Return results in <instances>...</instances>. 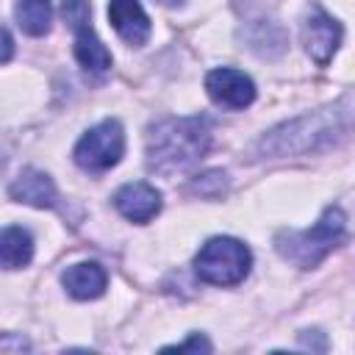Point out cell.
Here are the masks:
<instances>
[{
  "instance_id": "1",
  "label": "cell",
  "mask_w": 355,
  "mask_h": 355,
  "mask_svg": "<svg viewBox=\"0 0 355 355\" xmlns=\"http://www.w3.org/2000/svg\"><path fill=\"white\" fill-rule=\"evenodd\" d=\"M211 144L205 116H172L158 122L147 136V164L161 175H175L197 164Z\"/></svg>"
},
{
  "instance_id": "2",
  "label": "cell",
  "mask_w": 355,
  "mask_h": 355,
  "mask_svg": "<svg viewBox=\"0 0 355 355\" xmlns=\"http://www.w3.org/2000/svg\"><path fill=\"white\" fill-rule=\"evenodd\" d=\"M344 233H347V216L338 205H330L324 208L322 219L313 227L277 233L275 247L286 261L297 263L300 269H313L324 255H330L344 241Z\"/></svg>"
},
{
  "instance_id": "3",
  "label": "cell",
  "mask_w": 355,
  "mask_h": 355,
  "mask_svg": "<svg viewBox=\"0 0 355 355\" xmlns=\"http://www.w3.org/2000/svg\"><path fill=\"white\" fill-rule=\"evenodd\" d=\"M250 266H252L250 250L239 239H230V236L208 239L194 255L197 277L211 286H236L247 277Z\"/></svg>"
},
{
  "instance_id": "4",
  "label": "cell",
  "mask_w": 355,
  "mask_h": 355,
  "mask_svg": "<svg viewBox=\"0 0 355 355\" xmlns=\"http://www.w3.org/2000/svg\"><path fill=\"white\" fill-rule=\"evenodd\" d=\"M336 119H338V111L324 108L313 116H300L294 122H286L269 130L258 141V153L261 155H291V153L313 150L316 144L330 141V133L336 130Z\"/></svg>"
},
{
  "instance_id": "5",
  "label": "cell",
  "mask_w": 355,
  "mask_h": 355,
  "mask_svg": "<svg viewBox=\"0 0 355 355\" xmlns=\"http://www.w3.org/2000/svg\"><path fill=\"white\" fill-rule=\"evenodd\" d=\"M125 153V133L116 119H103L100 125L89 128L80 141L75 144V161L86 172H103L119 164Z\"/></svg>"
},
{
  "instance_id": "6",
  "label": "cell",
  "mask_w": 355,
  "mask_h": 355,
  "mask_svg": "<svg viewBox=\"0 0 355 355\" xmlns=\"http://www.w3.org/2000/svg\"><path fill=\"white\" fill-rule=\"evenodd\" d=\"M61 11L75 31V58L80 67L89 72H105L111 67V53L89 25V0H64Z\"/></svg>"
},
{
  "instance_id": "7",
  "label": "cell",
  "mask_w": 355,
  "mask_h": 355,
  "mask_svg": "<svg viewBox=\"0 0 355 355\" xmlns=\"http://www.w3.org/2000/svg\"><path fill=\"white\" fill-rule=\"evenodd\" d=\"M205 92L216 105L230 108V111L247 108L255 100V83L244 72L230 69V67L211 69L205 78Z\"/></svg>"
},
{
  "instance_id": "8",
  "label": "cell",
  "mask_w": 355,
  "mask_h": 355,
  "mask_svg": "<svg viewBox=\"0 0 355 355\" xmlns=\"http://www.w3.org/2000/svg\"><path fill=\"white\" fill-rule=\"evenodd\" d=\"M302 42H305L308 55L324 67L341 44V25L330 19L324 11H313L302 25Z\"/></svg>"
},
{
  "instance_id": "9",
  "label": "cell",
  "mask_w": 355,
  "mask_h": 355,
  "mask_svg": "<svg viewBox=\"0 0 355 355\" xmlns=\"http://www.w3.org/2000/svg\"><path fill=\"white\" fill-rule=\"evenodd\" d=\"M114 205L125 219L144 225L161 211V194L147 183H128L116 191Z\"/></svg>"
},
{
  "instance_id": "10",
  "label": "cell",
  "mask_w": 355,
  "mask_h": 355,
  "mask_svg": "<svg viewBox=\"0 0 355 355\" xmlns=\"http://www.w3.org/2000/svg\"><path fill=\"white\" fill-rule=\"evenodd\" d=\"M108 19L114 31L128 44H144L150 39V19L139 0H111L108 3Z\"/></svg>"
},
{
  "instance_id": "11",
  "label": "cell",
  "mask_w": 355,
  "mask_h": 355,
  "mask_svg": "<svg viewBox=\"0 0 355 355\" xmlns=\"http://www.w3.org/2000/svg\"><path fill=\"white\" fill-rule=\"evenodd\" d=\"M8 194H11V200L25 202V205H36V208H53L55 200H58V191H55L53 180L39 169L19 172V178L11 183Z\"/></svg>"
},
{
  "instance_id": "12",
  "label": "cell",
  "mask_w": 355,
  "mask_h": 355,
  "mask_svg": "<svg viewBox=\"0 0 355 355\" xmlns=\"http://www.w3.org/2000/svg\"><path fill=\"white\" fill-rule=\"evenodd\" d=\"M64 288L75 297V300H94L105 291V269L94 261H83V263H72L67 266V272L61 275Z\"/></svg>"
},
{
  "instance_id": "13",
  "label": "cell",
  "mask_w": 355,
  "mask_h": 355,
  "mask_svg": "<svg viewBox=\"0 0 355 355\" xmlns=\"http://www.w3.org/2000/svg\"><path fill=\"white\" fill-rule=\"evenodd\" d=\"M33 258V239L19 225H8L0 230V266L3 269H22Z\"/></svg>"
},
{
  "instance_id": "14",
  "label": "cell",
  "mask_w": 355,
  "mask_h": 355,
  "mask_svg": "<svg viewBox=\"0 0 355 355\" xmlns=\"http://www.w3.org/2000/svg\"><path fill=\"white\" fill-rule=\"evenodd\" d=\"M14 17H17V25H19L25 33L42 36V33L50 31L53 6H50V0H17Z\"/></svg>"
},
{
  "instance_id": "15",
  "label": "cell",
  "mask_w": 355,
  "mask_h": 355,
  "mask_svg": "<svg viewBox=\"0 0 355 355\" xmlns=\"http://www.w3.org/2000/svg\"><path fill=\"white\" fill-rule=\"evenodd\" d=\"M166 349H178V352H183V349H202V352H208L211 344H208L202 336H194V338H189V341H183V344H175V347H166Z\"/></svg>"
},
{
  "instance_id": "16",
  "label": "cell",
  "mask_w": 355,
  "mask_h": 355,
  "mask_svg": "<svg viewBox=\"0 0 355 355\" xmlns=\"http://www.w3.org/2000/svg\"><path fill=\"white\" fill-rule=\"evenodd\" d=\"M11 55H14V42H11L8 31H6V28H0V64H3V61H8Z\"/></svg>"
},
{
  "instance_id": "17",
  "label": "cell",
  "mask_w": 355,
  "mask_h": 355,
  "mask_svg": "<svg viewBox=\"0 0 355 355\" xmlns=\"http://www.w3.org/2000/svg\"><path fill=\"white\" fill-rule=\"evenodd\" d=\"M158 3H164V6H180V3H186V0H158Z\"/></svg>"
}]
</instances>
